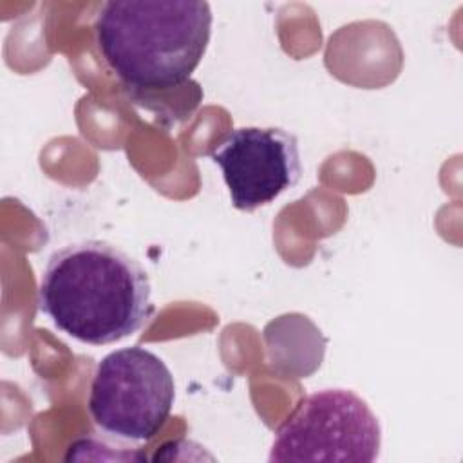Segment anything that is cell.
<instances>
[{
    "label": "cell",
    "instance_id": "obj_1",
    "mask_svg": "<svg viewBox=\"0 0 463 463\" xmlns=\"http://www.w3.org/2000/svg\"><path fill=\"white\" fill-rule=\"evenodd\" d=\"M38 307L56 329L90 344H116L152 317L145 268L121 248L87 239L56 250L42 273Z\"/></svg>",
    "mask_w": 463,
    "mask_h": 463
},
{
    "label": "cell",
    "instance_id": "obj_2",
    "mask_svg": "<svg viewBox=\"0 0 463 463\" xmlns=\"http://www.w3.org/2000/svg\"><path fill=\"white\" fill-rule=\"evenodd\" d=\"M94 34L127 87L166 90L188 81L201 63L212 9L201 0H110L96 14Z\"/></svg>",
    "mask_w": 463,
    "mask_h": 463
},
{
    "label": "cell",
    "instance_id": "obj_3",
    "mask_svg": "<svg viewBox=\"0 0 463 463\" xmlns=\"http://www.w3.org/2000/svg\"><path fill=\"white\" fill-rule=\"evenodd\" d=\"M175 398L168 365L132 345L109 353L92 374L89 412L96 427L127 441H146L165 425Z\"/></svg>",
    "mask_w": 463,
    "mask_h": 463
},
{
    "label": "cell",
    "instance_id": "obj_4",
    "mask_svg": "<svg viewBox=\"0 0 463 463\" xmlns=\"http://www.w3.org/2000/svg\"><path fill=\"white\" fill-rule=\"evenodd\" d=\"M380 445L382 429L365 400L347 389H322L304 396L277 429L268 459L371 463Z\"/></svg>",
    "mask_w": 463,
    "mask_h": 463
},
{
    "label": "cell",
    "instance_id": "obj_5",
    "mask_svg": "<svg viewBox=\"0 0 463 463\" xmlns=\"http://www.w3.org/2000/svg\"><path fill=\"white\" fill-rule=\"evenodd\" d=\"M221 168L232 204L253 212L293 188L302 175L298 139L279 127H239L210 152Z\"/></svg>",
    "mask_w": 463,
    "mask_h": 463
}]
</instances>
